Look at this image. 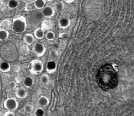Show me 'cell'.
Instances as JSON below:
<instances>
[{"label":"cell","instance_id":"6da1fadb","mask_svg":"<svg viewBox=\"0 0 134 116\" xmlns=\"http://www.w3.org/2000/svg\"><path fill=\"white\" fill-rule=\"evenodd\" d=\"M27 21L26 18L22 16H18L13 19L12 28L17 34H22L27 29Z\"/></svg>","mask_w":134,"mask_h":116},{"label":"cell","instance_id":"7a4b0ae2","mask_svg":"<svg viewBox=\"0 0 134 116\" xmlns=\"http://www.w3.org/2000/svg\"><path fill=\"white\" fill-rule=\"evenodd\" d=\"M44 70L43 62L38 59L33 60L30 63V72L34 75L41 74Z\"/></svg>","mask_w":134,"mask_h":116},{"label":"cell","instance_id":"3957f363","mask_svg":"<svg viewBox=\"0 0 134 116\" xmlns=\"http://www.w3.org/2000/svg\"><path fill=\"white\" fill-rule=\"evenodd\" d=\"M4 106L8 111H14L18 109L19 103L14 98H8L4 102Z\"/></svg>","mask_w":134,"mask_h":116},{"label":"cell","instance_id":"277c9868","mask_svg":"<svg viewBox=\"0 0 134 116\" xmlns=\"http://www.w3.org/2000/svg\"><path fill=\"white\" fill-rule=\"evenodd\" d=\"M32 51L36 56L40 57L43 56L44 55L46 51V49L45 48V46L43 44L40 43H36L33 47Z\"/></svg>","mask_w":134,"mask_h":116},{"label":"cell","instance_id":"5b68a950","mask_svg":"<svg viewBox=\"0 0 134 116\" xmlns=\"http://www.w3.org/2000/svg\"><path fill=\"white\" fill-rule=\"evenodd\" d=\"M57 64L56 62L50 60L47 62L46 64V70L48 73L52 74L54 73L57 69Z\"/></svg>","mask_w":134,"mask_h":116},{"label":"cell","instance_id":"8992f818","mask_svg":"<svg viewBox=\"0 0 134 116\" xmlns=\"http://www.w3.org/2000/svg\"><path fill=\"white\" fill-rule=\"evenodd\" d=\"M15 95L16 97H18V98L24 99L27 97L28 92L26 89L22 87H20L16 89Z\"/></svg>","mask_w":134,"mask_h":116},{"label":"cell","instance_id":"52a82bcc","mask_svg":"<svg viewBox=\"0 0 134 116\" xmlns=\"http://www.w3.org/2000/svg\"><path fill=\"white\" fill-rule=\"evenodd\" d=\"M42 13L43 16H44V17L47 18H50L54 15V11L52 7L50 6H47L43 8Z\"/></svg>","mask_w":134,"mask_h":116},{"label":"cell","instance_id":"ba28073f","mask_svg":"<svg viewBox=\"0 0 134 116\" xmlns=\"http://www.w3.org/2000/svg\"><path fill=\"white\" fill-rule=\"evenodd\" d=\"M70 25V21L66 18H61L58 22V26L62 29L68 28Z\"/></svg>","mask_w":134,"mask_h":116},{"label":"cell","instance_id":"9c48e42d","mask_svg":"<svg viewBox=\"0 0 134 116\" xmlns=\"http://www.w3.org/2000/svg\"><path fill=\"white\" fill-rule=\"evenodd\" d=\"M24 42L28 45H32L35 41V37L31 34H27L23 37Z\"/></svg>","mask_w":134,"mask_h":116},{"label":"cell","instance_id":"30bf717a","mask_svg":"<svg viewBox=\"0 0 134 116\" xmlns=\"http://www.w3.org/2000/svg\"><path fill=\"white\" fill-rule=\"evenodd\" d=\"M38 104L41 107H46L49 104V99L44 96H41L38 99Z\"/></svg>","mask_w":134,"mask_h":116},{"label":"cell","instance_id":"8fae6325","mask_svg":"<svg viewBox=\"0 0 134 116\" xmlns=\"http://www.w3.org/2000/svg\"><path fill=\"white\" fill-rule=\"evenodd\" d=\"M34 84V80L30 77L28 76L25 78L23 80V85L27 88H31Z\"/></svg>","mask_w":134,"mask_h":116},{"label":"cell","instance_id":"7c38bea8","mask_svg":"<svg viewBox=\"0 0 134 116\" xmlns=\"http://www.w3.org/2000/svg\"><path fill=\"white\" fill-rule=\"evenodd\" d=\"M11 70V66L9 63L2 62L0 63V71L3 72H8Z\"/></svg>","mask_w":134,"mask_h":116},{"label":"cell","instance_id":"4fadbf2b","mask_svg":"<svg viewBox=\"0 0 134 116\" xmlns=\"http://www.w3.org/2000/svg\"><path fill=\"white\" fill-rule=\"evenodd\" d=\"M44 36V32L42 28H37L34 31V37L38 39H41Z\"/></svg>","mask_w":134,"mask_h":116},{"label":"cell","instance_id":"5bb4252c","mask_svg":"<svg viewBox=\"0 0 134 116\" xmlns=\"http://www.w3.org/2000/svg\"><path fill=\"white\" fill-rule=\"evenodd\" d=\"M34 3V6L37 9H41L44 7L46 0H35Z\"/></svg>","mask_w":134,"mask_h":116},{"label":"cell","instance_id":"9a60e30c","mask_svg":"<svg viewBox=\"0 0 134 116\" xmlns=\"http://www.w3.org/2000/svg\"><path fill=\"white\" fill-rule=\"evenodd\" d=\"M9 32L7 30L3 29H0V41L6 40L9 37Z\"/></svg>","mask_w":134,"mask_h":116},{"label":"cell","instance_id":"2e32d148","mask_svg":"<svg viewBox=\"0 0 134 116\" xmlns=\"http://www.w3.org/2000/svg\"><path fill=\"white\" fill-rule=\"evenodd\" d=\"M8 7L10 9H15L19 5V2L17 0H9L8 2Z\"/></svg>","mask_w":134,"mask_h":116},{"label":"cell","instance_id":"e0dca14e","mask_svg":"<svg viewBox=\"0 0 134 116\" xmlns=\"http://www.w3.org/2000/svg\"><path fill=\"white\" fill-rule=\"evenodd\" d=\"M40 80H41V82L43 84H44V85L48 84L49 82V77L48 74H43L40 78Z\"/></svg>","mask_w":134,"mask_h":116},{"label":"cell","instance_id":"ac0fdd59","mask_svg":"<svg viewBox=\"0 0 134 116\" xmlns=\"http://www.w3.org/2000/svg\"><path fill=\"white\" fill-rule=\"evenodd\" d=\"M54 7L57 10L61 11L63 9L64 5H63V3L62 2L58 1V2H56L55 3Z\"/></svg>","mask_w":134,"mask_h":116},{"label":"cell","instance_id":"d6986e66","mask_svg":"<svg viewBox=\"0 0 134 116\" xmlns=\"http://www.w3.org/2000/svg\"><path fill=\"white\" fill-rule=\"evenodd\" d=\"M45 114L44 110L42 107H39L37 108L34 113V114L35 116H44Z\"/></svg>","mask_w":134,"mask_h":116},{"label":"cell","instance_id":"ffe728a7","mask_svg":"<svg viewBox=\"0 0 134 116\" xmlns=\"http://www.w3.org/2000/svg\"><path fill=\"white\" fill-rule=\"evenodd\" d=\"M59 37L62 40L64 41H66V40H68L69 39L70 35L68 32H62L61 34H60Z\"/></svg>","mask_w":134,"mask_h":116},{"label":"cell","instance_id":"44dd1931","mask_svg":"<svg viewBox=\"0 0 134 116\" xmlns=\"http://www.w3.org/2000/svg\"><path fill=\"white\" fill-rule=\"evenodd\" d=\"M24 110L27 113H31L34 110V107L31 104H26L24 106Z\"/></svg>","mask_w":134,"mask_h":116},{"label":"cell","instance_id":"7402d4cb","mask_svg":"<svg viewBox=\"0 0 134 116\" xmlns=\"http://www.w3.org/2000/svg\"><path fill=\"white\" fill-rule=\"evenodd\" d=\"M55 35L53 31H48L46 35V38L49 40H53L55 38Z\"/></svg>","mask_w":134,"mask_h":116},{"label":"cell","instance_id":"603a6c76","mask_svg":"<svg viewBox=\"0 0 134 116\" xmlns=\"http://www.w3.org/2000/svg\"><path fill=\"white\" fill-rule=\"evenodd\" d=\"M50 56L53 58H56L58 56V53L56 50H52L50 51Z\"/></svg>","mask_w":134,"mask_h":116},{"label":"cell","instance_id":"cb8c5ba5","mask_svg":"<svg viewBox=\"0 0 134 116\" xmlns=\"http://www.w3.org/2000/svg\"><path fill=\"white\" fill-rule=\"evenodd\" d=\"M9 86L11 89H15L16 88V83L14 81H12L9 83Z\"/></svg>","mask_w":134,"mask_h":116},{"label":"cell","instance_id":"d4e9b609","mask_svg":"<svg viewBox=\"0 0 134 116\" xmlns=\"http://www.w3.org/2000/svg\"><path fill=\"white\" fill-rule=\"evenodd\" d=\"M4 116H15L14 113L11 111H8L7 112H6L4 114Z\"/></svg>","mask_w":134,"mask_h":116},{"label":"cell","instance_id":"484cf974","mask_svg":"<svg viewBox=\"0 0 134 116\" xmlns=\"http://www.w3.org/2000/svg\"><path fill=\"white\" fill-rule=\"evenodd\" d=\"M23 1L26 3L29 4V3H31L34 2L35 0H23Z\"/></svg>","mask_w":134,"mask_h":116},{"label":"cell","instance_id":"4316f807","mask_svg":"<svg viewBox=\"0 0 134 116\" xmlns=\"http://www.w3.org/2000/svg\"><path fill=\"white\" fill-rule=\"evenodd\" d=\"M64 1L66 2V3H71L73 1H74L75 0H64Z\"/></svg>","mask_w":134,"mask_h":116},{"label":"cell","instance_id":"83f0119b","mask_svg":"<svg viewBox=\"0 0 134 116\" xmlns=\"http://www.w3.org/2000/svg\"><path fill=\"white\" fill-rule=\"evenodd\" d=\"M48 1H54V0H48Z\"/></svg>","mask_w":134,"mask_h":116},{"label":"cell","instance_id":"f1b7e54d","mask_svg":"<svg viewBox=\"0 0 134 116\" xmlns=\"http://www.w3.org/2000/svg\"><path fill=\"white\" fill-rule=\"evenodd\" d=\"M0 29H1V23H0Z\"/></svg>","mask_w":134,"mask_h":116}]
</instances>
